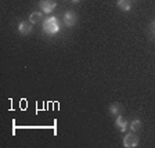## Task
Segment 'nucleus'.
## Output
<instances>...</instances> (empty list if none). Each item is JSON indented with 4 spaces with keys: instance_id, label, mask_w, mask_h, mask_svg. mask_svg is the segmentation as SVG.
I'll return each instance as SVG.
<instances>
[{
    "instance_id": "obj_1",
    "label": "nucleus",
    "mask_w": 155,
    "mask_h": 148,
    "mask_svg": "<svg viewBox=\"0 0 155 148\" xmlns=\"http://www.w3.org/2000/svg\"><path fill=\"white\" fill-rule=\"evenodd\" d=\"M60 21L57 17H50L43 22V32L48 36H53L60 31Z\"/></svg>"
},
{
    "instance_id": "obj_2",
    "label": "nucleus",
    "mask_w": 155,
    "mask_h": 148,
    "mask_svg": "<svg viewBox=\"0 0 155 148\" xmlns=\"http://www.w3.org/2000/svg\"><path fill=\"white\" fill-rule=\"evenodd\" d=\"M123 145L126 148H133L139 145V137L134 134V133H127V134L123 137Z\"/></svg>"
},
{
    "instance_id": "obj_3",
    "label": "nucleus",
    "mask_w": 155,
    "mask_h": 148,
    "mask_svg": "<svg viewBox=\"0 0 155 148\" xmlns=\"http://www.w3.org/2000/svg\"><path fill=\"white\" fill-rule=\"evenodd\" d=\"M39 7H40L42 11H45L46 14H50L53 10L55 8V2L54 0H40Z\"/></svg>"
},
{
    "instance_id": "obj_4",
    "label": "nucleus",
    "mask_w": 155,
    "mask_h": 148,
    "mask_svg": "<svg viewBox=\"0 0 155 148\" xmlns=\"http://www.w3.org/2000/svg\"><path fill=\"white\" fill-rule=\"evenodd\" d=\"M76 19H78V17L74 11H68V13L64 15V24L71 28V26H74L75 24H76Z\"/></svg>"
},
{
    "instance_id": "obj_5",
    "label": "nucleus",
    "mask_w": 155,
    "mask_h": 148,
    "mask_svg": "<svg viewBox=\"0 0 155 148\" xmlns=\"http://www.w3.org/2000/svg\"><path fill=\"white\" fill-rule=\"evenodd\" d=\"M32 25L33 24L32 22H21L19 24V26H18V31H19V33L21 35H24V36H26V35H29V33L32 32Z\"/></svg>"
},
{
    "instance_id": "obj_6",
    "label": "nucleus",
    "mask_w": 155,
    "mask_h": 148,
    "mask_svg": "<svg viewBox=\"0 0 155 148\" xmlns=\"http://www.w3.org/2000/svg\"><path fill=\"white\" fill-rule=\"evenodd\" d=\"M115 126L120 132H126V129H127V119L120 115H118V118H116V120H115Z\"/></svg>"
},
{
    "instance_id": "obj_7",
    "label": "nucleus",
    "mask_w": 155,
    "mask_h": 148,
    "mask_svg": "<svg viewBox=\"0 0 155 148\" xmlns=\"http://www.w3.org/2000/svg\"><path fill=\"white\" fill-rule=\"evenodd\" d=\"M123 111V107L122 104L119 103H114L110 105V113L111 115H120V112Z\"/></svg>"
},
{
    "instance_id": "obj_8",
    "label": "nucleus",
    "mask_w": 155,
    "mask_h": 148,
    "mask_svg": "<svg viewBox=\"0 0 155 148\" xmlns=\"http://www.w3.org/2000/svg\"><path fill=\"white\" fill-rule=\"evenodd\" d=\"M118 7L123 11H129L132 7V0H118Z\"/></svg>"
},
{
    "instance_id": "obj_9",
    "label": "nucleus",
    "mask_w": 155,
    "mask_h": 148,
    "mask_svg": "<svg viewBox=\"0 0 155 148\" xmlns=\"http://www.w3.org/2000/svg\"><path fill=\"white\" fill-rule=\"evenodd\" d=\"M43 21V14L42 13H32L29 15V22L32 24H38Z\"/></svg>"
},
{
    "instance_id": "obj_10",
    "label": "nucleus",
    "mask_w": 155,
    "mask_h": 148,
    "mask_svg": "<svg viewBox=\"0 0 155 148\" xmlns=\"http://www.w3.org/2000/svg\"><path fill=\"white\" fill-rule=\"evenodd\" d=\"M140 127H141V122H140L139 119L133 120V122L130 123V129H132L133 132H137V130H140Z\"/></svg>"
},
{
    "instance_id": "obj_11",
    "label": "nucleus",
    "mask_w": 155,
    "mask_h": 148,
    "mask_svg": "<svg viewBox=\"0 0 155 148\" xmlns=\"http://www.w3.org/2000/svg\"><path fill=\"white\" fill-rule=\"evenodd\" d=\"M150 33H151V38L155 40V21L151 22V25H150Z\"/></svg>"
},
{
    "instance_id": "obj_12",
    "label": "nucleus",
    "mask_w": 155,
    "mask_h": 148,
    "mask_svg": "<svg viewBox=\"0 0 155 148\" xmlns=\"http://www.w3.org/2000/svg\"><path fill=\"white\" fill-rule=\"evenodd\" d=\"M72 2H74V3H78V2H81V0H72Z\"/></svg>"
},
{
    "instance_id": "obj_13",
    "label": "nucleus",
    "mask_w": 155,
    "mask_h": 148,
    "mask_svg": "<svg viewBox=\"0 0 155 148\" xmlns=\"http://www.w3.org/2000/svg\"><path fill=\"white\" fill-rule=\"evenodd\" d=\"M134 2H136V0H134Z\"/></svg>"
}]
</instances>
